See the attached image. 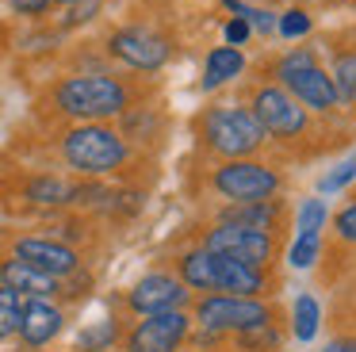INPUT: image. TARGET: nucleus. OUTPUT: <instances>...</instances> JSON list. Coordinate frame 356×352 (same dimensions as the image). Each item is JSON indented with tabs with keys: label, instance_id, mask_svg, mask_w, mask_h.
<instances>
[{
	"label": "nucleus",
	"instance_id": "1",
	"mask_svg": "<svg viewBox=\"0 0 356 352\" xmlns=\"http://www.w3.org/2000/svg\"><path fill=\"white\" fill-rule=\"evenodd\" d=\"M47 104L70 122H111L138 104V88L115 73H70L54 81Z\"/></svg>",
	"mask_w": 356,
	"mask_h": 352
},
{
	"label": "nucleus",
	"instance_id": "2",
	"mask_svg": "<svg viewBox=\"0 0 356 352\" xmlns=\"http://www.w3.org/2000/svg\"><path fill=\"white\" fill-rule=\"evenodd\" d=\"M58 157L81 180H104L131 168L134 145L111 122H73L58 134Z\"/></svg>",
	"mask_w": 356,
	"mask_h": 352
},
{
	"label": "nucleus",
	"instance_id": "3",
	"mask_svg": "<svg viewBox=\"0 0 356 352\" xmlns=\"http://www.w3.org/2000/svg\"><path fill=\"white\" fill-rule=\"evenodd\" d=\"M195 134H200V145L207 153L222 161H238V157H257L268 142V134L261 130V122L253 119L249 107L238 104H215L207 111H200L195 119Z\"/></svg>",
	"mask_w": 356,
	"mask_h": 352
},
{
	"label": "nucleus",
	"instance_id": "4",
	"mask_svg": "<svg viewBox=\"0 0 356 352\" xmlns=\"http://www.w3.org/2000/svg\"><path fill=\"white\" fill-rule=\"evenodd\" d=\"M284 314L276 310L264 298H238V295H200L192 310V329H200V349H215L222 337H234L241 329L264 326V321H276Z\"/></svg>",
	"mask_w": 356,
	"mask_h": 352
},
{
	"label": "nucleus",
	"instance_id": "5",
	"mask_svg": "<svg viewBox=\"0 0 356 352\" xmlns=\"http://www.w3.org/2000/svg\"><path fill=\"white\" fill-rule=\"evenodd\" d=\"M207 184L222 203H253V199L280 195L284 191V173L257 157H238V161H218L211 168Z\"/></svg>",
	"mask_w": 356,
	"mask_h": 352
},
{
	"label": "nucleus",
	"instance_id": "6",
	"mask_svg": "<svg viewBox=\"0 0 356 352\" xmlns=\"http://www.w3.org/2000/svg\"><path fill=\"white\" fill-rule=\"evenodd\" d=\"M249 111H253V119L261 122V130H264L268 138L299 142V138H307L310 130H314L310 111H307V107H302L287 88H280L276 81L257 84L253 96H249Z\"/></svg>",
	"mask_w": 356,
	"mask_h": 352
},
{
	"label": "nucleus",
	"instance_id": "7",
	"mask_svg": "<svg viewBox=\"0 0 356 352\" xmlns=\"http://www.w3.org/2000/svg\"><path fill=\"white\" fill-rule=\"evenodd\" d=\"M0 245L16 260L54 275V280H65V275L85 268V257H81L77 245L62 241V237H50V234H39V230H31V234H0Z\"/></svg>",
	"mask_w": 356,
	"mask_h": 352
},
{
	"label": "nucleus",
	"instance_id": "8",
	"mask_svg": "<svg viewBox=\"0 0 356 352\" xmlns=\"http://www.w3.org/2000/svg\"><path fill=\"white\" fill-rule=\"evenodd\" d=\"M108 54L127 65L131 73H161L172 58V42L161 35V31L146 27V23H127V27H115L108 35Z\"/></svg>",
	"mask_w": 356,
	"mask_h": 352
},
{
	"label": "nucleus",
	"instance_id": "9",
	"mask_svg": "<svg viewBox=\"0 0 356 352\" xmlns=\"http://www.w3.org/2000/svg\"><path fill=\"white\" fill-rule=\"evenodd\" d=\"M192 341V314L188 310H165V314H146L134 326L123 329V352H180Z\"/></svg>",
	"mask_w": 356,
	"mask_h": 352
},
{
	"label": "nucleus",
	"instance_id": "10",
	"mask_svg": "<svg viewBox=\"0 0 356 352\" xmlns=\"http://www.w3.org/2000/svg\"><path fill=\"white\" fill-rule=\"evenodd\" d=\"M200 245L207 253L245 260V264H257V268H272V260H276V253H280V237L276 234L249 230V226H234V222H215V226L203 234Z\"/></svg>",
	"mask_w": 356,
	"mask_h": 352
},
{
	"label": "nucleus",
	"instance_id": "11",
	"mask_svg": "<svg viewBox=\"0 0 356 352\" xmlns=\"http://www.w3.org/2000/svg\"><path fill=\"white\" fill-rule=\"evenodd\" d=\"M188 303H192V291H188L184 283H180V275L169 272V268L142 272L123 295V306L134 314V318L165 314V310H188Z\"/></svg>",
	"mask_w": 356,
	"mask_h": 352
},
{
	"label": "nucleus",
	"instance_id": "12",
	"mask_svg": "<svg viewBox=\"0 0 356 352\" xmlns=\"http://www.w3.org/2000/svg\"><path fill=\"white\" fill-rule=\"evenodd\" d=\"M280 88H287L310 115H337L341 111V99H337V88L330 81V69L322 61H310V65H299V69H287V73L276 77Z\"/></svg>",
	"mask_w": 356,
	"mask_h": 352
},
{
	"label": "nucleus",
	"instance_id": "13",
	"mask_svg": "<svg viewBox=\"0 0 356 352\" xmlns=\"http://www.w3.org/2000/svg\"><path fill=\"white\" fill-rule=\"evenodd\" d=\"M211 275H215V291H218V295H238V298H264V295H272L268 268L245 264V260L211 253Z\"/></svg>",
	"mask_w": 356,
	"mask_h": 352
},
{
	"label": "nucleus",
	"instance_id": "14",
	"mask_svg": "<svg viewBox=\"0 0 356 352\" xmlns=\"http://www.w3.org/2000/svg\"><path fill=\"white\" fill-rule=\"evenodd\" d=\"M65 333V306L54 298H24V318H19L16 341L27 352H42L50 341Z\"/></svg>",
	"mask_w": 356,
	"mask_h": 352
},
{
	"label": "nucleus",
	"instance_id": "15",
	"mask_svg": "<svg viewBox=\"0 0 356 352\" xmlns=\"http://www.w3.org/2000/svg\"><path fill=\"white\" fill-rule=\"evenodd\" d=\"M0 287L16 291L19 298H54L58 303V295H62V280L16 260L4 245H0Z\"/></svg>",
	"mask_w": 356,
	"mask_h": 352
},
{
	"label": "nucleus",
	"instance_id": "16",
	"mask_svg": "<svg viewBox=\"0 0 356 352\" xmlns=\"http://www.w3.org/2000/svg\"><path fill=\"white\" fill-rule=\"evenodd\" d=\"M19 195L39 211H62V207H77L81 203V180L58 173H31L19 188Z\"/></svg>",
	"mask_w": 356,
	"mask_h": 352
},
{
	"label": "nucleus",
	"instance_id": "17",
	"mask_svg": "<svg viewBox=\"0 0 356 352\" xmlns=\"http://www.w3.org/2000/svg\"><path fill=\"white\" fill-rule=\"evenodd\" d=\"M284 218L287 207L280 195L272 199H253V203H222L218 222H234V226H249V230H264V234H284Z\"/></svg>",
	"mask_w": 356,
	"mask_h": 352
},
{
	"label": "nucleus",
	"instance_id": "18",
	"mask_svg": "<svg viewBox=\"0 0 356 352\" xmlns=\"http://www.w3.org/2000/svg\"><path fill=\"white\" fill-rule=\"evenodd\" d=\"M177 275L188 291H200V295H211L215 291V275H211V253L203 245H192L177 257Z\"/></svg>",
	"mask_w": 356,
	"mask_h": 352
},
{
	"label": "nucleus",
	"instance_id": "19",
	"mask_svg": "<svg viewBox=\"0 0 356 352\" xmlns=\"http://www.w3.org/2000/svg\"><path fill=\"white\" fill-rule=\"evenodd\" d=\"M241 69H245V58L238 46H215L207 54V65H203V92H215L218 84L234 81Z\"/></svg>",
	"mask_w": 356,
	"mask_h": 352
},
{
	"label": "nucleus",
	"instance_id": "20",
	"mask_svg": "<svg viewBox=\"0 0 356 352\" xmlns=\"http://www.w3.org/2000/svg\"><path fill=\"white\" fill-rule=\"evenodd\" d=\"M119 341H123V321L111 314L104 321H88L73 341V352H111L119 349Z\"/></svg>",
	"mask_w": 356,
	"mask_h": 352
},
{
	"label": "nucleus",
	"instance_id": "21",
	"mask_svg": "<svg viewBox=\"0 0 356 352\" xmlns=\"http://www.w3.org/2000/svg\"><path fill=\"white\" fill-rule=\"evenodd\" d=\"M280 321L284 318L264 321V326H253V329H241V333L222 337V341H230L238 352H280L284 349V326Z\"/></svg>",
	"mask_w": 356,
	"mask_h": 352
},
{
	"label": "nucleus",
	"instance_id": "22",
	"mask_svg": "<svg viewBox=\"0 0 356 352\" xmlns=\"http://www.w3.org/2000/svg\"><path fill=\"white\" fill-rule=\"evenodd\" d=\"M330 81H333V88H337L341 107H353V104H356V46L333 54Z\"/></svg>",
	"mask_w": 356,
	"mask_h": 352
},
{
	"label": "nucleus",
	"instance_id": "23",
	"mask_svg": "<svg viewBox=\"0 0 356 352\" xmlns=\"http://www.w3.org/2000/svg\"><path fill=\"white\" fill-rule=\"evenodd\" d=\"M318 326H322V306H318L314 295H299L291 306V337L295 341H314Z\"/></svg>",
	"mask_w": 356,
	"mask_h": 352
},
{
	"label": "nucleus",
	"instance_id": "24",
	"mask_svg": "<svg viewBox=\"0 0 356 352\" xmlns=\"http://www.w3.org/2000/svg\"><path fill=\"white\" fill-rule=\"evenodd\" d=\"M19 318H24V298H19L16 291L0 287V344H4V341H16Z\"/></svg>",
	"mask_w": 356,
	"mask_h": 352
},
{
	"label": "nucleus",
	"instance_id": "25",
	"mask_svg": "<svg viewBox=\"0 0 356 352\" xmlns=\"http://www.w3.org/2000/svg\"><path fill=\"white\" fill-rule=\"evenodd\" d=\"M325 218H330V211H325L322 199H302L299 211H295V230L299 234H322Z\"/></svg>",
	"mask_w": 356,
	"mask_h": 352
},
{
	"label": "nucleus",
	"instance_id": "26",
	"mask_svg": "<svg viewBox=\"0 0 356 352\" xmlns=\"http://www.w3.org/2000/svg\"><path fill=\"white\" fill-rule=\"evenodd\" d=\"M318 257H322V234H295L291 249H287L291 268H310Z\"/></svg>",
	"mask_w": 356,
	"mask_h": 352
},
{
	"label": "nucleus",
	"instance_id": "27",
	"mask_svg": "<svg viewBox=\"0 0 356 352\" xmlns=\"http://www.w3.org/2000/svg\"><path fill=\"white\" fill-rule=\"evenodd\" d=\"M226 8H230L234 15H241V19L249 23V31H257V35H272V31H276V15H272L268 8H253V4H241V0H226Z\"/></svg>",
	"mask_w": 356,
	"mask_h": 352
},
{
	"label": "nucleus",
	"instance_id": "28",
	"mask_svg": "<svg viewBox=\"0 0 356 352\" xmlns=\"http://www.w3.org/2000/svg\"><path fill=\"white\" fill-rule=\"evenodd\" d=\"M333 237H337V245H345V249H356V191H353V199L333 214Z\"/></svg>",
	"mask_w": 356,
	"mask_h": 352
},
{
	"label": "nucleus",
	"instance_id": "29",
	"mask_svg": "<svg viewBox=\"0 0 356 352\" xmlns=\"http://www.w3.org/2000/svg\"><path fill=\"white\" fill-rule=\"evenodd\" d=\"M353 180H356V157H348L345 165H337L333 173H325L322 180H318V191H322V195H333V191H341Z\"/></svg>",
	"mask_w": 356,
	"mask_h": 352
},
{
	"label": "nucleus",
	"instance_id": "30",
	"mask_svg": "<svg viewBox=\"0 0 356 352\" xmlns=\"http://www.w3.org/2000/svg\"><path fill=\"white\" fill-rule=\"evenodd\" d=\"M276 31H280L284 38H302V35L310 31V15L299 12V8H287V12L276 19Z\"/></svg>",
	"mask_w": 356,
	"mask_h": 352
},
{
	"label": "nucleus",
	"instance_id": "31",
	"mask_svg": "<svg viewBox=\"0 0 356 352\" xmlns=\"http://www.w3.org/2000/svg\"><path fill=\"white\" fill-rule=\"evenodd\" d=\"M96 12H100V0H77V4H65L62 27H81V23H88Z\"/></svg>",
	"mask_w": 356,
	"mask_h": 352
},
{
	"label": "nucleus",
	"instance_id": "32",
	"mask_svg": "<svg viewBox=\"0 0 356 352\" xmlns=\"http://www.w3.org/2000/svg\"><path fill=\"white\" fill-rule=\"evenodd\" d=\"M4 4H8L16 15H27V19H39V15H47L50 8H54V0H4Z\"/></svg>",
	"mask_w": 356,
	"mask_h": 352
},
{
	"label": "nucleus",
	"instance_id": "33",
	"mask_svg": "<svg viewBox=\"0 0 356 352\" xmlns=\"http://www.w3.org/2000/svg\"><path fill=\"white\" fill-rule=\"evenodd\" d=\"M249 38V23L241 19V15H234V19H226V46H241Z\"/></svg>",
	"mask_w": 356,
	"mask_h": 352
},
{
	"label": "nucleus",
	"instance_id": "34",
	"mask_svg": "<svg viewBox=\"0 0 356 352\" xmlns=\"http://www.w3.org/2000/svg\"><path fill=\"white\" fill-rule=\"evenodd\" d=\"M322 352H356V333H345V337H333Z\"/></svg>",
	"mask_w": 356,
	"mask_h": 352
},
{
	"label": "nucleus",
	"instance_id": "35",
	"mask_svg": "<svg viewBox=\"0 0 356 352\" xmlns=\"http://www.w3.org/2000/svg\"><path fill=\"white\" fill-rule=\"evenodd\" d=\"M54 4H62V8H65V4H77V0H54ZM100 4H104V0H100Z\"/></svg>",
	"mask_w": 356,
	"mask_h": 352
},
{
	"label": "nucleus",
	"instance_id": "36",
	"mask_svg": "<svg viewBox=\"0 0 356 352\" xmlns=\"http://www.w3.org/2000/svg\"><path fill=\"white\" fill-rule=\"evenodd\" d=\"M195 352H211V349H195Z\"/></svg>",
	"mask_w": 356,
	"mask_h": 352
},
{
	"label": "nucleus",
	"instance_id": "37",
	"mask_svg": "<svg viewBox=\"0 0 356 352\" xmlns=\"http://www.w3.org/2000/svg\"><path fill=\"white\" fill-rule=\"evenodd\" d=\"M353 111H356V104H353Z\"/></svg>",
	"mask_w": 356,
	"mask_h": 352
}]
</instances>
